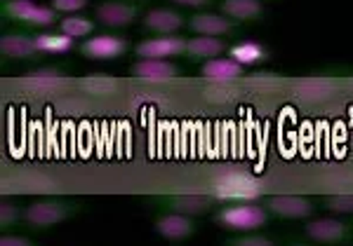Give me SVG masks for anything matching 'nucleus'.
I'll return each mask as SVG.
<instances>
[{
  "label": "nucleus",
  "instance_id": "nucleus-11",
  "mask_svg": "<svg viewBox=\"0 0 353 246\" xmlns=\"http://www.w3.org/2000/svg\"><path fill=\"white\" fill-rule=\"evenodd\" d=\"M153 230H156L165 242L170 244H181L189 242L193 234L198 232V221L193 216L174 214V211H163L153 221Z\"/></svg>",
  "mask_w": 353,
  "mask_h": 246
},
{
  "label": "nucleus",
  "instance_id": "nucleus-18",
  "mask_svg": "<svg viewBox=\"0 0 353 246\" xmlns=\"http://www.w3.org/2000/svg\"><path fill=\"white\" fill-rule=\"evenodd\" d=\"M233 61H238L243 68H252V66H261L271 59V52L266 45L257 43V40H241V43L231 45L229 54Z\"/></svg>",
  "mask_w": 353,
  "mask_h": 246
},
{
  "label": "nucleus",
  "instance_id": "nucleus-26",
  "mask_svg": "<svg viewBox=\"0 0 353 246\" xmlns=\"http://www.w3.org/2000/svg\"><path fill=\"white\" fill-rule=\"evenodd\" d=\"M19 223H24V209H19L17 204L5 199V202L0 204V227L8 230V227H14V225H19Z\"/></svg>",
  "mask_w": 353,
  "mask_h": 246
},
{
  "label": "nucleus",
  "instance_id": "nucleus-10",
  "mask_svg": "<svg viewBox=\"0 0 353 246\" xmlns=\"http://www.w3.org/2000/svg\"><path fill=\"white\" fill-rule=\"evenodd\" d=\"M264 207L278 221H304L316 214V204L301 194H271L264 199Z\"/></svg>",
  "mask_w": 353,
  "mask_h": 246
},
{
  "label": "nucleus",
  "instance_id": "nucleus-20",
  "mask_svg": "<svg viewBox=\"0 0 353 246\" xmlns=\"http://www.w3.org/2000/svg\"><path fill=\"white\" fill-rule=\"evenodd\" d=\"M36 43L43 54H68L81 47L76 38L66 36V33H61V31H38Z\"/></svg>",
  "mask_w": 353,
  "mask_h": 246
},
{
  "label": "nucleus",
  "instance_id": "nucleus-13",
  "mask_svg": "<svg viewBox=\"0 0 353 246\" xmlns=\"http://www.w3.org/2000/svg\"><path fill=\"white\" fill-rule=\"evenodd\" d=\"M184 26V14L174 8H153L141 16V28L149 36H176Z\"/></svg>",
  "mask_w": 353,
  "mask_h": 246
},
{
  "label": "nucleus",
  "instance_id": "nucleus-7",
  "mask_svg": "<svg viewBox=\"0 0 353 246\" xmlns=\"http://www.w3.org/2000/svg\"><path fill=\"white\" fill-rule=\"evenodd\" d=\"M304 234L316 244L349 246L353 244V225L339 219H311L304 225Z\"/></svg>",
  "mask_w": 353,
  "mask_h": 246
},
{
  "label": "nucleus",
  "instance_id": "nucleus-4",
  "mask_svg": "<svg viewBox=\"0 0 353 246\" xmlns=\"http://www.w3.org/2000/svg\"><path fill=\"white\" fill-rule=\"evenodd\" d=\"M83 207L71 199H38L24 207V225L28 230H48L71 221Z\"/></svg>",
  "mask_w": 353,
  "mask_h": 246
},
{
  "label": "nucleus",
  "instance_id": "nucleus-30",
  "mask_svg": "<svg viewBox=\"0 0 353 246\" xmlns=\"http://www.w3.org/2000/svg\"><path fill=\"white\" fill-rule=\"evenodd\" d=\"M245 80H252V82H261V80H266V82H281L283 76H278V73H273V71H259V73L245 76Z\"/></svg>",
  "mask_w": 353,
  "mask_h": 246
},
{
  "label": "nucleus",
  "instance_id": "nucleus-17",
  "mask_svg": "<svg viewBox=\"0 0 353 246\" xmlns=\"http://www.w3.org/2000/svg\"><path fill=\"white\" fill-rule=\"evenodd\" d=\"M201 76L205 80H212V82H233V80L245 78V68L233 61L231 56H217V59H210L201 66Z\"/></svg>",
  "mask_w": 353,
  "mask_h": 246
},
{
  "label": "nucleus",
  "instance_id": "nucleus-12",
  "mask_svg": "<svg viewBox=\"0 0 353 246\" xmlns=\"http://www.w3.org/2000/svg\"><path fill=\"white\" fill-rule=\"evenodd\" d=\"M0 54L10 61H36L43 52L38 49L36 33L14 31L0 36Z\"/></svg>",
  "mask_w": 353,
  "mask_h": 246
},
{
  "label": "nucleus",
  "instance_id": "nucleus-6",
  "mask_svg": "<svg viewBox=\"0 0 353 246\" xmlns=\"http://www.w3.org/2000/svg\"><path fill=\"white\" fill-rule=\"evenodd\" d=\"M128 52H132L130 40L123 36H113V33L90 36V38H85L81 43V47H78V54L90 61H116Z\"/></svg>",
  "mask_w": 353,
  "mask_h": 246
},
{
  "label": "nucleus",
  "instance_id": "nucleus-8",
  "mask_svg": "<svg viewBox=\"0 0 353 246\" xmlns=\"http://www.w3.org/2000/svg\"><path fill=\"white\" fill-rule=\"evenodd\" d=\"M141 16V5L134 0H104L94 5V21L104 28H128Z\"/></svg>",
  "mask_w": 353,
  "mask_h": 246
},
{
  "label": "nucleus",
  "instance_id": "nucleus-15",
  "mask_svg": "<svg viewBox=\"0 0 353 246\" xmlns=\"http://www.w3.org/2000/svg\"><path fill=\"white\" fill-rule=\"evenodd\" d=\"M229 45L221 38H212V36H193L189 38V45H186V59L189 61H210L217 59V56H226L229 54Z\"/></svg>",
  "mask_w": 353,
  "mask_h": 246
},
{
  "label": "nucleus",
  "instance_id": "nucleus-21",
  "mask_svg": "<svg viewBox=\"0 0 353 246\" xmlns=\"http://www.w3.org/2000/svg\"><path fill=\"white\" fill-rule=\"evenodd\" d=\"M68 66L64 64H50V66H38L36 71L21 73V80L38 85V87H52V85H61L68 80Z\"/></svg>",
  "mask_w": 353,
  "mask_h": 246
},
{
  "label": "nucleus",
  "instance_id": "nucleus-19",
  "mask_svg": "<svg viewBox=\"0 0 353 246\" xmlns=\"http://www.w3.org/2000/svg\"><path fill=\"white\" fill-rule=\"evenodd\" d=\"M219 12L238 24H250V21H259L264 16V5L261 0H221Z\"/></svg>",
  "mask_w": 353,
  "mask_h": 246
},
{
  "label": "nucleus",
  "instance_id": "nucleus-23",
  "mask_svg": "<svg viewBox=\"0 0 353 246\" xmlns=\"http://www.w3.org/2000/svg\"><path fill=\"white\" fill-rule=\"evenodd\" d=\"M321 207L332 214H349L353 216V192H334L321 197Z\"/></svg>",
  "mask_w": 353,
  "mask_h": 246
},
{
  "label": "nucleus",
  "instance_id": "nucleus-3",
  "mask_svg": "<svg viewBox=\"0 0 353 246\" xmlns=\"http://www.w3.org/2000/svg\"><path fill=\"white\" fill-rule=\"evenodd\" d=\"M271 214L266 207L254 202H229L212 214V223L231 232H254L269 223Z\"/></svg>",
  "mask_w": 353,
  "mask_h": 246
},
{
  "label": "nucleus",
  "instance_id": "nucleus-32",
  "mask_svg": "<svg viewBox=\"0 0 353 246\" xmlns=\"http://www.w3.org/2000/svg\"><path fill=\"white\" fill-rule=\"evenodd\" d=\"M134 3H139V0H134Z\"/></svg>",
  "mask_w": 353,
  "mask_h": 246
},
{
  "label": "nucleus",
  "instance_id": "nucleus-24",
  "mask_svg": "<svg viewBox=\"0 0 353 246\" xmlns=\"http://www.w3.org/2000/svg\"><path fill=\"white\" fill-rule=\"evenodd\" d=\"M81 85H83V89L88 91V94L101 96V94H111V91H116L118 80L111 78V76H88V78L81 80Z\"/></svg>",
  "mask_w": 353,
  "mask_h": 246
},
{
  "label": "nucleus",
  "instance_id": "nucleus-14",
  "mask_svg": "<svg viewBox=\"0 0 353 246\" xmlns=\"http://www.w3.org/2000/svg\"><path fill=\"white\" fill-rule=\"evenodd\" d=\"M186 26L196 36H212V38L231 36V33L241 31L238 21L229 19L226 14H214V12H193L186 19Z\"/></svg>",
  "mask_w": 353,
  "mask_h": 246
},
{
  "label": "nucleus",
  "instance_id": "nucleus-28",
  "mask_svg": "<svg viewBox=\"0 0 353 246\" xmlns=\"http://www.w3.org/2000/svg\"><path fill=\"white\" fill-rule=\"evenodd\" d=\"M0 246H38L31 237L24 234H3L0 237Z\"/></svg>",
  "mask_w": 353,
  "mask_h": 246
},
{
  "label": "nucleus",
  "instance_id": "nucleus-5",
  "mask_svg": "<svg viewBox=\"0 0 353 246\" xmlns=\"http://www.w3.org/2000/svg\"><path fill=\"white\" fill-rule=\"evenodd\" d=\"M151 204L161 207L163 211H174V214L184 216H203L208 211L214 209V204L219 202L212 194H201V192H174V194H158V197H149Z\"/></svg>",
  "mask_w": 353,
  "mask_h": 246
},
{
  "label": "nucleus",
  "instance_id": "nucleus-22",
  "mask_svg": "<svg viewBox=\"0 0 353 246\" xmlns=\"http://www.w3.org/2000/svg\"><path fill=\"white\" fill-rule=\"evenodd\" d=\"M59 31L76 40H85V38L94 36L97 21L88 19V16H81V14H66L64 19L59 21Z\"/></svg>",
  "mask_w": 353,
  "mask_h": 246
},
{
  "label": "nucleus",
  "instance_id": "nucleus-29",
  "mask_svg": "<svg viewBox=\"0 0 353 246\" xmlns=\"http://www.w3.org/2000/svg\"><path fill=\"white\" fill-rule=\"evenodd\" d=\"M170 3L186 10H203V8H212L214 0H170Z\"/></svg>",
  "mask_w": 353,
  "mask_h": 246
},
{
  "label": "nucleus",
  "instance_id": "nucleus-16",
  "mask_svg": "<svg viewBox=\"0 0 353 246\" xmlns=\"http://www.w3.org/2000/svg\"><path fill=\"white\" fill-rule=\"evenodd\" d=\"M130 76L141 80H170L181 76V68L170 59H137L130 66Z\"/></svg>",
  "mask_w": 353,
  "mask_h": 246
},
{
  "label": "nucleus",
  "instance_id": "nucleus-27",
  "mask_svg": "<svg viewBox=\"0 0 353 246\" xmlns=\"http://www.w3.org/2000/svg\"><path fill=\"white\" fill-rule=\"evenodd\" d=\"M90 5V0H50V8L54 10V12H64V14H76L85 10Z\"/></svg>",
  "mask_w": 353,
  "mask_h": 246
},
{
  "label": "nucleus",
  "instance_id": "nucleus-25",
  "mask_svg": "<svg viewBox=\"0 0 353 246\" xmlns=\"http://www.w3.org/2000/svg\"><path fill=\"white\" fill-rule=\"evenodd\" d=\"M221 246H278L271 237L257 232H236L233 237H226Z\"/></svg>",
  "mask_w": 353,
  "mask_h": 246
},
{
  "label": "nucleus",
  "instance_id": "nucleus-31",
  "mask_svg": "<svg viewBox=\"0 0 353 246\" xmlns=\"http://www.w3.org/2000/svg\"><path fill=\"white\" fill-rule=\"evenodd\" d=\"M290 246H313V244H290Z\"/></svg>",
  "mask_w": 353,
  "mask_h": 246
},
{
  "label": "nucleus",
  "instance_id": "nucleus-9",
  "mask_svg": "<svg viewBox=\"0 0 353 246\" xmlns=\"http://www.w3.org/2000/svg\"><path fill=\"white\" fill-rule=\"evenodd\" d=\"M186 45L189 38L184 36H151L132 47L137 59H174V56H186Z\"/></svg>",
  "mask_w": 353,
  "mask_h": 246
},
{
  "label": "nucleus",
  "instance_id": "nucleus-1",
  "mask_svg": "<svg viewBox=\"0 0 353 246\" xmlns=\"http://www.w3.org/2000/svg\"><path fill=\"white\" fill-rule=\"evenodd\" d=\"M210 194L217 197L219 202H250V199H259L264 194V183L257 176L248 174L241 169H226L214 176Z\"/></svg>",
  "mask_w": 353,
  "mask_h": 246
},
{
  "label": "nucleus",
  "instance_id": "nucleus-2",
  "mask_svg": "<svg viewBox=\"0 0 353 246\" xmlns=\"http://www.w3.org/2000/svg\"><path fill=\"white\" fill-rule=\"evenodd\" d=\"M0 14L21 31H45L61 21L59 12H54L50 5H38L33 0H0Z\"/></svg>",
  "mask_w": 353,
  "mask_h": 246
}]
</instances>
